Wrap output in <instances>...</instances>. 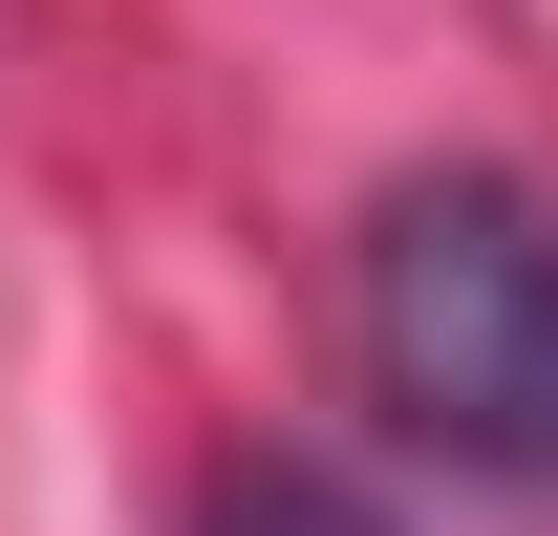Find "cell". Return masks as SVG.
<instances>
[{
	"label": "cell",
	"instance_id": "obj_2",
	"mask_svg": "<svg viewBox=\"0 0 558 536\" xmlns=\"http://www.w3.org/2000/svg\"><path fill=\"white\" fill-rule=\"evenodd\" d=\"M172 536H409L365 472H323V451H236V472H194V515Z\"/></svg>",
	"mask_w": 558,
	"mask_h": 536
},
{
	"label": "cell",
	"instance_id": "obj_1",
	"mask_svg": "<svg viewBox=\"0 0 558 536\" xmlns=\"http://www.w3.org/2000/svg\"><path fill=\"white\" fill-rule=\"evenodd\" d=\"M344 343L429 472L558 515V194L537 172H409L344 258Z\"/></svg>",
	"mask_w": 558,
	"mask_h": 536
}]
</instances>
